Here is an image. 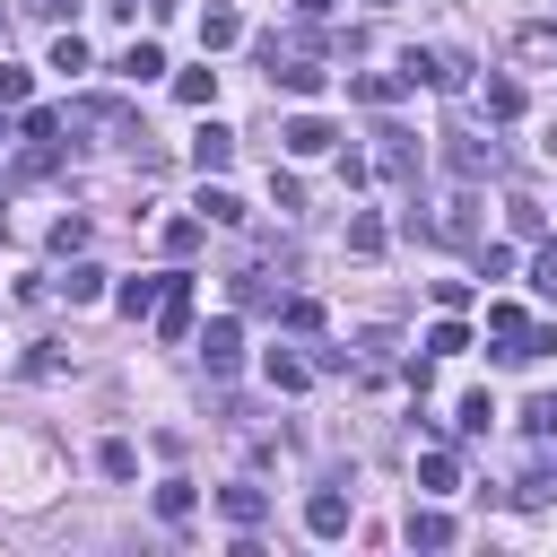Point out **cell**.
<instances>
[{"label":"cell","instance_id":"cell-19","mask_svg":"<svg viewBox=\"0 0 557 557\" xmlns=\"http://www.w3.org/2000/svg\"><path fill=\"white\" fill-rule=\"evenodd\" d=\"M174 96H183V104H209V96H218V70H183Z\"/></svg>","mask_w":557,"mask_h":557},{"label":"cell","instance_id":"cell-31","mask_svg":"<svg viewBox=\"0 0 557 557\" xmlns=\"http://www.w3.org/2000/svg\"><path fill=\"white\" fill-rule=\"evenodd\" d=\"M17 9H26V17H70L78 0H17Z\"/></svg>","mask_w":557,"mask_h":557},{"label":"cell","instance_id":"cell-2","mask_svg":"<svg viewBox=\"0 0 557 557\" xmlns=\"http://www.w3.org/2000/svg\"><path fill=\"white\" fill-rule=\"evenodd\" d=\"M374 139H383V148H374V165H383V174H392V183H418V139H409V131H400V122H383V131H374Z\"/></svg>","mask_w":557,"mask_h":557},{"label":"cell","instance_id":"cell-23","mask_svg":"<svg viewBox=\"0 0 557 557\" xmlns=\"http://www.w3.org/2000/svg\"><path fill=\"white\" fill-rule=\"evenodd\" d=\"M157 513L183 522V513H191V479H165V487H157Z\"/></svg>","mask_w":557,"mask_h":557},{"label":"cell","instance_id":"cell-16","mask_svg":"<svg viewBox=\"0 0 557 557\" xmlns=\"http://www.w3.org/2000/svg\"><path fill=\"white\" fill-rule=\"evenodd\" d=\"M270 392H313V366L287 357V348H270Z\"/></svg>","mask_w":557,"mask_h":557},{"label":"cell","instance_id":"cell-13","mask_svg":"<svg viewBox=\"0 0 557 557\" xmlns=\"http://www.w3.org/2000/svg\"><path fill=\"white\" fill-rule=\"evenodd\" d=\"M513 52H522V61H557V17H531V26H513Z\"/></svg>","mask_w":557,"mask_h":557},{"label":"cell","instance_id":"cell-10","mask_svg":"<svg viewBox=\"0 0 557 557\" xmlns=\"http://www.w3.org/2000/svg\"><path fill=\"white\" fill-rule=\"evenodd\" d=\"M444 157H453V174H461V183L496 174V148H479V139H461V131H453V148H444Z\"/></svg>","mask_w":557,"mask_h":557},{"label":"cell","instance_id":"cell-11","mask_svg":"<svg viewBox=\"0 0 557 557\" xmlns=\"http://www.w3.org/2000/svg\"><path fill=\"white\" fill-rule=\"evenodd\" d=\"M200 218H209V226H244V200H235L226 183H209V174H200Z\"/></svg>","mask_w":557,"mask_h":557},{"label":"cell","instance_id":"cell-9","mask_svg":"<svg viewBox=\"0 0 557 557\" xmlns=\"http://www.w3.org/2000/svg\"><path fill=\"white\" fill-rule=\"evenodd\" d=\"M226 44H244V17L235 9H200V52H226Z\"/></svg>","mask_w":557,"mask_h":557},{"label":"cell","instance_id":"cell-32","mask_svg":"<svg viewBox=\"0 0 557 557\" xmlns=\"http://www.w3.org/2000/svg\"><path fill=\"white\" fill-rule=\"evenodd\" d=\"M296 17H331V0H296Z\"/></svg>","mask_w":557,"mask_h":557},{"label":"cell","instance_id":"cell-18","mask_svg":"<svg viewBox=\"0 0 557 557\" xmlns=\"http://www.w3.org/2000/svg\"><path fill=\"white\" fill-rule=\"evenodd\" d=\"M418 487H426V496H453V487H461L453 453H426V461H418Z\"/></svg>","mask_w":557,"mask_h":557},{"label":"cell","instance_id":"cell-30","mask_svg":"<svg viewBox=\"0 0 557 557\" xmlns=\"http://www.w3.org/2000/svg\"><path fill=\"white\" fill-rule=\"evenodd\" d=\"M26 87H35V78H26L17 61H0V104H26Z\"/></svg>","mask_w":557,"mask_h":557},{"label":"cell","instance_id":"cell-5","mask_svg":"<svg viewBox=\"0 0 557 557\" xmlns=\"http://www.w3.org/2000/svg\"><path fill=\"white\" fill-rule=\"evenodd\" d=\"M278 139H287V157H322V148H331V139H339V131H331V122H322V113H296V122H287V131H278Z\"/></svg>","mask_w":557,"mask_h":557},{"label":"cell","instance_id":"cell-8","mask_svg":"<svg viewBox=\"0 0 557 557\" xmlns=\"http://www.w3.org/2000/svg\"><path fill=\"white\" fill-rule=\"evenodd\" d=\"M400 531H409V548H444V540H453V513H435V505H409V522H400Z\"/></svg>","mask_w":557,"mask_h":557},{"label":"cell","instance_id":"cell-28","mask_svg":"<svg viewBox=\"0 0 557 557\" xmlns=\"http://www.w3.org/2000/svg\"><path fill=\"white\" fill-rule=\"evenodd\" d=\"M487 418H496V400H487V392H470V400H461V426H470V435H487Z\"/></svg>","mask_w":557,"mask_h":557},{"label":"cell","instance_id":"cell-26","mask_svg":"<svg viewBox=\"0 0 557 557\" xmlns=\"http://www.w3.org/2000/svg\"><path fill=\"white\" fill-rule=\"evenodd\" d=\"M96 461H104V479H131V470H139V453H131V444H122V435H113V444H104V453H96Z\"/></svg>","mask_w":557,"mask_h":557},{"label":"cell","instance_id":"cell-6","mask_svg":"<svg viewBox=\"0 0 557 557\" xmlns=\"http://www.w3.org/2000/svg\"><path fill=\"white\" fill-rule=\"evenodd\" d=\"M218 505H226V522H235V531H252V522L270 513V496H261L252 479H235V487H218Z\"/></svg>","mask_w":557,"mask_h":557},{"label":"cell","instance_id":"cell-27","mask_svg":"<svg viewBox=\"0 0 557 557\" xmlns=\"http://www.w3.org/2000/svg\"><path fill=\"white\" fill-rule=\"evenodd\" d=\"M531 287H540V296H557V244H540V252H531Z\"/></svg>","mask_w":557,"mask_h":557},{"label":"cell","instance_id":"cell-33","mask_svg":"<svg viewBox=\"0 0 557 557\" xmlns=\"http://www.w3.org/2000/svg\"><path fill=\"white\" fill-rule=\"evenodd\" d=\"M548 148H557V122H548Z\"/></svg>","mask_w":557,"mask_h":557},{"label":"cell","instance_id":"cell-12","mask_svg":"<svg viewBox=\"0 0 557 557\" xmlns=\"http://www.w3.org/2000/svg\"><path fill=\"white\" fill-rule=\"evenodd\" d=\"M157 296H165V278H122V287H113V305H122L131 322H139V313L157 322Z\"/></svg>","mask_w":557,"mask_h":557},{"label":"cell","instance_id":"cell-4","mask_svg":"<svg viewBox=\"0 0 557 557\" xmlns=\"http://www.w3.org/2000/svg\"><path fill=\"white\" fill-rule=\"evenodd\" d=\"M305 531H313V540H339V531H348V496H339V487H313V496H305Z\"/></svg>","mask_w":557,"mask_h":557},{"label":"cell","instance_id":"cell-20","mask_svg":"<svg viewBox=\"0 0 557 557\" xmlns=\"http://www.w3.org/2000/svg\"><path fill=\"white\" fill-rule=\"evenodd\" d=\"M487 113L513 122V113H522V87H513V78H487Z\"/></svg>","mask_w":557,"mask_h":557},{"label":"cell","instance_id":"cell-29","mask_svg":"<svg viewBox=\"0 0 557 557\" xmlns=\"http://www.w3.org/2000/svg\"><path fill=\"white\" fill-rule=\"evenodd\" d=\"M522 426H531V435H557V400H548V392H540V400H531V409H522Z\"/></svg>","mask_w":557,"mask_h":557},{"label":"cell","instance_id":"cell-1","mask_svg":"<svg viewBox=\"0 0 557 557\" xmlns=\"http://www.w3.org/2000/svg\"><path fill=\"white\" fill-rule=\"evenodd\" d=\"M200 366H209L218 383H226V374L244 366V322H235V313H218V322L200 331Z\"/></svg>","mask_w":557,"mask_h":557},{"label":"cell","instance_id":"cell-24","mask_svg":"<svg viewBox=\"0 0 557 557\" xmlns=\"http://www.w3.org/2000/svg\"><path fill=\"white\" fill-rule=\"evenodd\" d=\"M278 313H287V331H322V305H313V296H287Z\"/></svg>","mask_w":557,"mask_h":557},{"label":"cell","instance_id":"cell-3","mask_svg":"<svg viewBox=\"0 0 557 557\" xmlns=\"http://www.w3.org/2000/svg\"><path fill=\"white\" fill-rule=\"evenodd\" d=\"M157 331H165V339H191V270L165 278V296H157Z\"/></svg>","mask_w":557,"mask_h":557},{"label":"cell","instance_id":"cell-25","mask_svg":"<svg viewBox=\"0 0 557 557\" xmlns=\"http://www.w3.org/2000/svg\"><path fill=\"white\" fill-rule=\"evenodd\" d=\"M426 348H435V357H461V348H470V331H461V322H435V331H426Z\"/></svg>","mask_w":557,"mask_h":557},{"label":"cell","instance_id":"cell-17","mask_svg":"<svg viewBox=\"0 0 557 557\" xmlns=\"http://www.w3.org/2000/svg\"><path fill=\"white\" fill-rule=\"evenodd\" d=\"M113 70H122V78H131V87H148V78H157V70H165V52H157V44H131V52H122V61H113Z\"/></svg>","mask_w":557,"mask_h":557},{"label":"cell","instance_id":"cell-15","mask_svg":"<svg viewBox=\"0 0 557 557\" xmlns=\"http://www.w3.org/2000/svg\"><path fill=\"white\" fill-rule=\"evenodd\" d=\"M61 296H70V305H96V296H104V270H96V261H70V270H61Z\"/></svg>","mask_w":557,"mask_h":557},{"label":"cell","instance_id":"cell-21","mask_svg":"<svg viewBox=\"0 0 557 557\" xmlns=\"http://www.w3.org/2000/svg\"><path fill=\"white\" fill-rule=\"evenodd\" d=\"M165 252L191 261V252H200V218H174V226H165Z\"/></svg>","mask_w":557,"mask_h":557},{"label":"cell","instance_id":"cell-7","mask_svg":"<svg viewBox=\"0 0 557 557\" xmlns=\"http://www.w3.org/2000/svg\"><path fill=\"white\" fill-rule=\"evenodd\" d=\"M191 165H200V174H226V165H235V131H218V122H209V131L191 139Z\"/></svg>","mask_w":557,"mask_h":557},{"label":"cell","instance_id":"cell-14","mask_svg":"<svg viewBox=\"0 0 557 557\" xmlns=\"http://www.w3.org/2000/svg\"><path fill=\"white\" fill-rule=\"evenodd\" d=\"M400 87H409L400 70H366V78H348V96H357V104H392Z\"/></svg>","mask_w":557,"mask_h":557},{"label":"cell","instance_id":"cell-22","mask_svg":"<svg viewBox=\"0 0 557 557\" xmlns=\"http://www.w3.org/2000/svg\"><path fill=\"white\" fill-rule=\"evenodd\" d=\"M348 252H383V218L357 209V218H348Z\"/></svg>","mask_w":557,"mask_h":557}]
</instances>
